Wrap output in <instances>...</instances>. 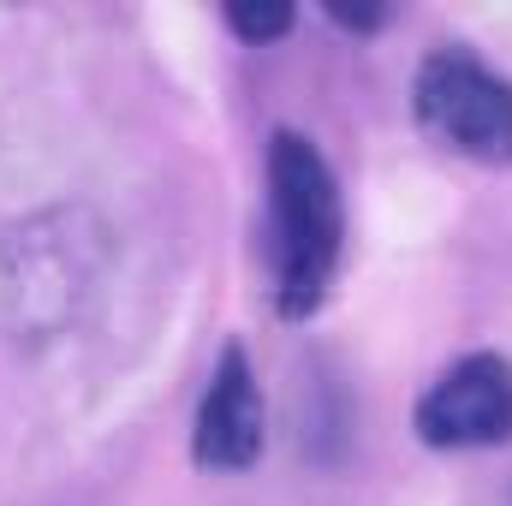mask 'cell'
Wrapping results in <instances>:
<instances>
[{
    "label": "cell",
    "mask_w": 512,
    "mask_h": 506,
    "mask_svg": "<svg viewBox=\"0 0 512 506\" xmlns=\"http://www.w3.org/2000/svg\"><path fill=\"white\" fill-rule=\"evenodd\" d=\"M268 268H274V310L304 322L328 304L340 256H346V203L328 155L304 131L280 126L268 137Z\"/></svg>",
    "instance_id": "obj_1"
},
{
    "label": "cell",
    "mask_w": 512,
    "mask_h": 506,
    "mask_svg": "<svg viewBox=\"0 0 512 506\" xmlns=\"http://www.w3.org/2000/svg\"><path fill=\"white\" fill-rule=\"evenodd\" d=\"M411 114L441 149L507 167L512 161V78L465 48H435L411 78Z\"/></svg>",
    "instance_id": "obj_2"
},
{
    "label": "cell",
    "mask_w": 512,
    "mask_h": 506,
    "mask_svg": "<svg viewBox=\"0 0 512 506\" xmlns=\"http://www.w3.org/2000/svg\"><path fill=\"white\" fill-rule=\"evenodd\" d=\"M411 429L435 453H477L512 441V364L501 352H465L423 387Z\"/></svg>",
    "instance_id": "obj_3"
},
{
    "label": "cell",
    "mask_w": 512,
    "mask_h": 506,
    "mask_svg": "<svg viewBox=\"0 0 512 506\" xmlns=\"http://www.w3.org/2000/svg\"><path fill=\"white\" fill-rule=\"evenodd\" d=\"M268 447V405H262V381L256 364L245 358L239 340L221 346L209 387L197 399V423H191V465L197 471H215V477H233V471H251Z\"/></svg>",
    "instance_id": "obj_4"
},
{
    "label": "cell",
    "mask_w": 512,
    "mask_h": 506,
    "mask_svg": "<svg viewBox=\"0 0 512 506\" xmlns=\"http://www.w3.org/2000/svg\"><path fill=\"white\" fill-rule=\"evenodd\" d=\"M227 18V30L245 42V48H262V42H280L292 24H298V12L292 6H227L221 12Z\"/></svg>",
    "instance_id": "obj_5"
},
{
    "label": "cell",
    "mask_w": 512,
    "mask_h": 506,
    "mask_svg": "<svg viewBox=\"0 0 512 506\" xmlns=\"http://www.w3.org/2000/svg\"><path fill=\"white\" fill-rule=\"evenodd\" d=\"M328 18H334L340 30H358V36H364V30H382V24H387V12H346V6H334Z\"/></svg>",
    "instance_id": "obj_6"
}]
</instances>
